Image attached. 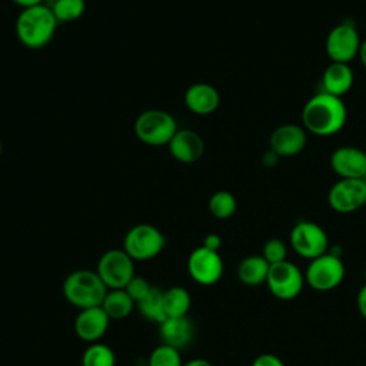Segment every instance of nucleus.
Returning a JSON list of instances; mask_svg holds the SVG:
<instances>
[{
  "label": "nucleus",
  "mask_w": 366,
  "mask_h": 366,
  "mask_svg": "<svg viewBox=\"0 0 366 366\" xmlns=\"http://www.w3.org/2000/svg\"><path fill=\"white\" fill-rule=\"evenodd\" d=\"M346 119L347 109L342 97L326 92L312 96L302 110V122L306 132L320 137L333 136L340 132Z\"/></svg>",
  "instance_id": "1"
},
{
  "label": "nucleus",
  "mask_w": 366,
  "mask_h": 366,
  "mask_svg": "<svg viewBox=\"0 0 366 366\" xmlns=\"http://www.w3.org/2000/svg\"><path fill=\"white\" fill-rule=\"evenodd\" d=\"M57 23L51 7L39 4L21 10L16 21V33L26 47L40 49L53 39Z\"/></svg>",
  "instance_id": "2"
},
{
  "label": "nucleus",
  "mask_w": 366,
  "mask_h": 366,
  "mask_svg": "<svg viewBox=\"0 0 366 366\" xmlns=\"http://www.w3.org/2000/svg\"><path fill=\"white\" fill-rule=\"evenodd\" d=\"M107 287L93 270H74L63 282V293L67 302L79 309L102 306Z\"/></svg>",
  "instance_id": "3"
},
{
  "label": "nucleus",
  "mask_w": 366,
  "mask_h": 366,
  "mask_svg": "<svg viewBox=\"0 0 366 366\" xmlns=\"http://www.w3.org/2000/svg\"><path fill=\"white\" fill-rule=\"evenodd\" d=\"M134 132L139 140L144 144L164 146L169 144L177 132V123L170 113L159 109H150L136 119Z\"/></svg>",
  "instance_id": "4"
},
{
  "label": "nucleus",
  "mask_w": 366,
  "mask_h": 366,
  "mask_svg": "<svg viewBox=\"0 0 366 366\" xmlns=\"http://www.w3.org/2000/svg\"><path fill=\"white\" fill-rule=\"evenodd\" d=\"M166 244L163 233L153 224L140 223L129 229L124 236L123 250L133 260H149L157 256Z\"/></svg>",
  "instance_id": "5"
},
{
  "label": "nucleus",
  "mask_w": 366,
  "mask_h": 366,
  "mask_svg": "<svg viewBox=\"0 0 366 366\" xmlns=\"http://www.w3.org/2000/svg\"><path fill=\"white\" fill-rule=\"evenodd\" d=\"M133 262L123 249H110L99 259L97 274L107 289H124L136 276Z\"/></svg>",
  "instance_id": "6"
},
{
  "label": "nucleus",
  "mask_w": 366,
  "mask_h": 366,
  "mask_svg": "<svg viewBox=\"0 0 366 366\" xmlns=\"http://www.w3.org/2000/svg\"><path fill=\"white\" fill-rule=\"evenodd\" d=\"M305 277L312 289L327 292L342 283L345 277V264L337 254L325 253L310 260Z\"/></svg>",
  "instance_id": "7"
},
{
  "label": "nucleus",
  "mask_w": 366,
  "mask_h": 366,
  "mask_svg": "<svg viewBox=\"0 0 366 366\" xmlns=\"http://www.w3.org/2000/svg\"><path fill=\"white\" fill-rule=\"evenodd\" d=\"M290 244L299 256L313 260L327 253L329 239L319 224L302 220L297 222L290 232Z\"/></svg>",
  "instance_id": "8"
},
{
  "label": "nucleus",
  "mask_w": 366,
  "mask_h": 366,
  "mask_svg": "<svg viewBox=\"0 0 366 366\" xmlns=\"http://www.w3.org/2000/svg\"><path fill=\"white\" fill-rule=\"evenodd\" d=\"M360 36L356 27L347 21L335 26L325 43L326 54L333 63H347L352 61L360 49Z\"/></svg>",
  "instance_id": "9"
},
{
  "label": "nucleus",
  "mask_w": 366,
  "mask_h": 366,
  "mask_svg": "<svg viewBox=\"0 0 366 366\" xmlns=\"http://www.w3.org/2000/svg\"><path fill=\"white\" fill-rule=\"evenodd\" d=\"M305 277L300 269L292 262H280L270 264L266 285L272 295L280 300H292L303 289Z\"/></svg>",
  "instance_id": "10"
},
{
  "label": "nucleus",
  "mask_w": 366,
  "mask_h": 366,
  "mask_svg": "<svg viewBox=\"0 0 366 366\" xmlns=\"http://www.w3.org/2000/svg\"><path fill=\"white\" fill-rule=\"evenodd\" d=\"M366 202V180L365 179H340L329 193L327 203L337 213H353L363 207Z\"/></svg>",
  "instance_id": "11"
},
{
  "label": "nucleus",
  "mask_w": 366,
  "mask_h": 366,
  "mask_svg": "<svg viewBox=\"0 0 366 366\" xmlns=\"http://www.w3.org/2000/svg\"><path fill=\"white\" fill-rule=\"evenodd\" d=\"M187 270L194 282L209 286L222 277L223 260L219 252L200 246L190 253L187 259Z\"/></svg>",
  "instance_id": "12"
},
{
  "label": "nucleus",
  "mask_w": 366,
  "mask_h": 366,
  "mask_svg": "<svg viewBox=\"0 0 366 366\" xmlns=\"http://www.w3.org/2000/svg\"><path fill=\"white\" fill-rule=\"evenodd\" d=\"M307 143V132L305 127L287 123L276 127L269 139L270 150L279 157H292L299 154Z\"/></svg>",
  "instance_id": "13"
},
{
  "label": "nucleus",
  "mask_w": 366,
  "mask_h": 366,
  "mask_svg": "<svg viewBox=\"0 0 366 366\" xmlns=\"http://www.w3.org/2000/svg\"><path fill=\"white\" fill-rule=\"evenodd\" d=\"M330 167L340 179H365L366 152L353 146L337 147L330 156Z\"/></svg>",
  "instance_id": "14"
},
{
  "label": "nucleus",
  "mask_w": 366,
  "mask_h": 366,
  "mask_svg": "<svg viewBox=\"0 0 366 366\" xmlns=\"http://www.w3.org/2000/svg\"><path fill=\"white\" fill-rule=\"evenodd\" d=\"M110 317L102 306L81 309L74 320V332L81 340L96 343L107 332Z\"/></svg>",
  "instance_id": "15"
},
{
  "label": "nucleus",
  "mask_w": 366,
  "mask_h": 366,
  "mask_svg": "<svg viewBox=\"0 0 366 366\" xmlns=\"http://www.w3.org/2000/svg\"><path fill=\"white\" fill-rule=\"evenodd\" d=\"M167 146L172 156L182 163H194L204 152L203 139L199 133L190 129H177Z\"/></svg>",
  "instance_id": "16"
},
{
  "label": "nucleus",
  "mask_w": 366,
  "mask_h": 366,
  "mask_svg": "<svg viewBox=\"0 0 366 366\" xmlns=\"http://www.w3.org/2000/svg\"><path fill=\"white\" fill-rule=\"evenodd\" d=\"M159 336L163 345L180 350L192 343L194 337V325L187 316L167 317L159 325Z\"/></svg>",
  "instance_id": "17"
},
{
  "label": "nucleus",
  "mask_w": 366,
  "mask_h": 366,
  "mask_svg": "<svg viewBox=\"0 0 366 366\" xmlns=\"http://www.w3.org/2000/svg\"><path fill=\"white\" fill-rule=\"evenodd\" d=\"M220 103L219 92L209 83H194L184 93L186 107L200 116L213 113Z\"/></svg>",
  "instance_id": "18"
},
{
  "label": "nucleus",
  "mask_w": 366,
  "mask_h": 366,
  "mask_svg": "<svg viewBox=\"0 0 366 366\" xmlns=\"http://www.w3.org/2000/svg\"><path fill=\"white\" fill-rule=\"evenodd\" d=\"M353 71L347 63H330L322 76L323 92L342 97L353 86Z\"/></svg>",
  "instance_id": "19"
},
{
  "label": "nucleus",
  "mask_w": 366,
  "mask_h": 366,
  "mask_svg": "<svg viewBox=\"0 0 366 366\" xmlns=\"http://www.w3.org/2000/svg\"><path fill=\"white\" fill-rule=\"evenodd\" d=\"M270 264L263 256H247L244 257L237 267V277L246 286H257L266 282L269 274Z\"/></svg>",
  "instance_id": "20"
},
{
  "label": "nucleus",
  "mask_w": 366,
  "mask_h": 366,
  "mask_svg": "<svg viewBox=\"0 0 366 366\" xmlns=\"http://www.w3.org/2000/svg\"><path fill=\"white\" fill-rule=\"evenodd\" d=\"M134 305L136 303L124 289H109L102 302V307L107 316L117 320L127 317L132 313Z\"/></svg>",
  "instance_id": "21"
},
{
  "label": "nucleus",
  "mask_w": 366,
  "mask_h": 366,
  "mask_svg": "<svg viewBox=\"0 0 366 366\" xmlns=\"http://www.w3.org/2000/svg\"><path fill=\"white\" fill-rule=\"evenodd\" d=\"M163 303L167 317H180L187 316L192 305V297L184 287L173 286L163 292Z\"/></svg>",
  "instance_id": "22"
},
{
  "label": "nucleus",
  "mask_w": 366,
  "mask_h": 366,
  "mask_svg": "<svg viewBox=\"0 0 366 366\" xmlns=\"http://www.w3.org/2000/svg\"><path fill=\"white\" fill-rule=\"evenodd\" d=\"M136 305L140 315L149 322H154L160 325L167 319L164 312V303H163V292L157 287H152L150 293Z\"/></svg>",
  "instance_id": "23"
},
{
  "label": "nucleus",
  "mask_w": 366,
  "mask_h": 366,
  "mask_svg": "<svg viewBox=\"0 0 366 366\" xmlns=\"http://www.w3.org/2000/svg\"><path fill=\"white\" fill-rule=\"evenodd\" d=\"M113 350L103 343H92L81 356V366H114Z\"/></svg>",
  "instance_id": "24"
},
{
  "label": "nucleus",
  "mask_w": 366,
  "mask_h": 366,
  "mask_svg": "<svg viewBox=\"0 0 366 366\" xmlns=\"http://www.w3.org/2000/svg\"><path fill=\"white\" fill-rule=\"evenodd\" d=\"M236 197L227 190H219L209 199V210L216 219H229L236 212Z\"/></svg>",
  "instance_id": "25"
},
{
  "label": "nucleus",
  "mask_w": 366,
  "mask_h": 366,
  "mask_svg": "<svg viewBox=\"0 0 366 366\" xmlns=\"http://www.w3.org/2000/svg\"><path fill=\"white\" fill-rule=\"evenodd\" d=\"M86 9L84 0H56L51 6V11L57 21H74Z\"/></svg>",
  "instance_id": "26"
},
{
  "label": "nucleus",
  "mask_w": 366,
  "mask_h": 366,
  "mask_svg": "<svg viewBox=\"0 0 366 366\" xmlns=\"http://www.w3.org/2000/svg\"><path fill=\"white\" fill-rule=\"evenodd\" d=\"M147 366H183V363L177 349L162 343L150 353Z\"/></svg>",
  "instance_id": "27"
},
{
  "label": "nucleus",
  "mask_w": 366,
  "mask_h": 366,
  "mask_svg": "<svg viewBox=\"0 0 366 366\" xmlns=\"http://www.w3.org/2000/svg\"><path fill=\"white\" fill-rule=\"evenodd\" d=\"M269 264L280 263L286 260L287 256V247L280 239H270L263 246V254H262Z\"/></svg>",
  "instance_id": "28"
},
{
  "label": "nucleus",
  "mask_w": 366,
  "mask_h": 366,
  "mask_svg": "<svg viewBox=\"0 0 366 366\" xmlns=\"http://www.w3.org/2000/svg\"><path fill=\"white\" fill-rule=\"evenodd\" d=\"M124 290H126L127 295L133 299L134 303H139L142 299H144V297L150 293L152 286H150V283H149L146 279H143V277H140V276H134V277L126 285Z\"/></svg>",
  "instance_id": "29"
},
{
  "label": "nucleus",
  "mask_w": 366,
  "mask_h": 366,
  "mask_svg": "<svg viewBox=\"0 0 366 366\" xmlns=\"http://www.w3.org/2000/svg\"><path fill=\"white\" fill-rule=\"evenodd\" d=\"M252 366H285V363L276 355L263 353L253 360Z\"/></svg>",
  "instance_id": "30"
},
{
  "label": "nucleus",
  "mask_w": 366,
  "mask_h": 366,
  "mask_svg": "<svg viewBox=\"0 0 366 366\" xmlns=\"http://www.w3.org/2000/svg\"><path fill=\"white\" fill-rule=\"evenodd\" d=\"M203 246L210 249V250H214V252H219L220 246H222V239L219 234H214V233H210L204 237L203 240Z\"/></svg>",
  "instance_id": "31"
},
{
  "label": "nucleus",
  "mask_w": 366,
  "mask_h": 366,
  "mask_svg": "<svg viewBox=\"0 0 366 366\" xmlns=\"http://www.w3.org/2000/svg\"><path fill=\"white\" fill-rule=\"evenodd\" d=\"M357 309L360 315L366 319V285L357 293Z\"/></svg>",
  "instance_id": "32"
},
{
  "label": "nucleus",
  "mask_w": 366,
  "mask_h": 366,
  "mask_svg": "<svg viewBox=\"0 0 366 366\" xmlns=\"http://www.w3.org/2000/svg\"><path fill=\"white\" fill-rule=\"evenodd\" d=\"M263 164L264 166H267V167H273L276 163H277V160H279V156L273 152V150H267L264 154H263Z\"/></svg>",
  "instance_id": "33"
},
{
  "label": "nucleus",
  "mask_w": 366,
  "mask_h": 366,
  "mask_svg": "<svg viewBox=\"0 0 366 366\" xmlns=\"http://www.w3.org/2000/svg\"><path fill=\"white\" fill-rule=\"evenodd\" d=\"M17 6H20L21 9H29V7H34L41 4L43 0H13Z\"/></svg>",
  "instance_id": "34"
},
{
  "label": "nucleus",
  "mask_w": 366,
  "mask_h": 366,
  "mask_svg": "<svg viewBox=\"0 0 366 366\" xmlns=\"http://www.w3.org/2000/svg\"><path fill=\"white\" fill-rule=\"evenodd\" d=\"M183 366H212V363L209 360H206V359L197 357V359H192V360L183 363Z\"/></svg>",
  "instance_id": "35"
},
{
  "label": "nucleus",
  "mask_w": 366,
  "mask_h": 366,
  "mask_svg": "<svg viewBox=\"0 0 366 366\" xmlns=\"http://www.w3.org/2000/svg\"><path fill=\"white\" fill-rule=\"evenodd\" d=\"M357 56H359V59H360L363 67H366V39L362 40L360 49H359V54H357Z\"/></svg>",
  "instance_id": "36"
},
{
  "label": "nucleus",
  "mask_w": 366,
  "mask_h": 366,
  "mask_svg": "<svg viewBox=\"0 0 366 366\" xmlns=\"http://www.w3.org/2000/svg\"><path fill=\"white\" fill-rule=\"evenodd\" d=\"M0 154H1V142H0Z\"/></svg>",
  "instance_id": "37"
},
{
  "label": "nucleus",
  "mask_w": 366,
  "mask_h": 366,
  "mask_svg": "<svg viewBox=\"0 0 366 366\" xmlns=\"http://www.w3.org/2000/svg\"><path fill=\"white\" fill-rule=\"evenodd\" d=\"M365 279H366V269H365Z\"/></svg>",
  "instance_id": "38"
},
{
  "label": "nucleus",
  "mask_w": 366,
  "mask_h": 366,
  "mask_svg": "<svg viewBox=\"0 0 366 366\" xmlns=\"http://www.w3.org/2000/svg\"><path fill=\"white\" fill-rule=\"evenodd\" d=\"M363 207H366V202H365V206Z\"/></svg>",
  "instance_id": "39"
},
{
  "label": "nucleus",
  "mask_w": 366,
  "mask_h": 366,
  "mask_svg": "<svg viewBox=\"0 0 366 366\" xmlns=\"http://www.w3.org/2000/svg\"><path fill=\"white\" fill-rule=\"evenodd\" d=\"M136 366H142V365H136Z\"/></svg>",
  "instance_id": "40"
}]
</instances>
